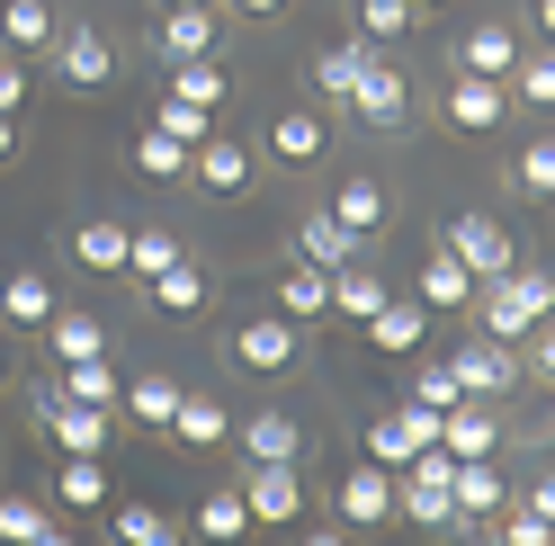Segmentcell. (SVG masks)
Returning <instances> with one entry per match:
<instances>
[{
	"instance_id": "30",
	"label": "cell",
	"mask_w": 555,
	"mask_h": 546,
	"mask_svg": "<svg viewBox=\"0 0 555 546\" xmlns=\"http://www.w3.org/2000/svg\"><path fill=\"white\" fill-rule=\"evenodd\" d=\"M46 386L73 394V403H108V413H117V359H108V350H99V359H63Z\"/></svg>"
},
{
	"instance_id": "29",
	"label": "cell",
	"mask_w": 555,
	"mask_h": 546,
	"mask_svg": "<svg viewBox=\"0 0 555 546\" xmlns=\"http://www.w3.org/2000/svg\"><path fill=\"white\" fill-rule=\"evenodd\" d=\"M170 99H189V108L216 117L224 99H233V73H224L216 54H189V63H170Z\"/></svg>"
},
{
	"instance_id": "40",
	"label": "cell",
	"mask_w": 555,
	"mask_h": 546,
	"mask_svg": "<svg viewBox=\"0 0 555 546\" xmlns=\"http://www.w3.org/2000/svg\"><path fill=\"white\" fill-rule=\"evenodd\" d=\"M0 537H27V546H54V510L46 502H27V493H0Z\"/></svg>"
},
{
	"instance_id": "27",
	"label": "cell",
	"mask_w": 555,
	"mask_h": 546,
	"mask_svg": "<svg viewBox=\"0 0 555 546\" xmlns=\"http://www.w3.org/2000/svg\"><path fill=\"white\" fill-rule=\"evenodd\" d=\"M144 296H153V314H206V269L180 251L170 269H153V278H144Z\"/></svg>"
},
{
	"instance_id": "14",
	"label": "cell",
	"mask_w": 555,
	"mask_h": 546,
	"mask_svg": "<svg viewBox=\"0 0 555 546\" xmlns=\"http://www.w3.org/2000/svg\"><path fill=\"white\" fill-rule=\"evenodd\" d=\"M233 448L251 457V466H296V457H305V421L278 413V403H260L251 421H233Z\"/></svg>"
},
{
	"instance_id": "36",
	"label": "cell",
	"mask_w": 555,
	"mask_h": 546,
	"mask_svg": "<svg viewBox=\"0 0 555 546\" xmlns=\"http://www.w3.org/2000/svg\"><path fill=\"white\" fill-rule=\"evenodd\" d=\"M367 54H376L367 37H340V46H323V54H314V90L332 99V108L350 99V81H359V63H367Z\"/></svg>"
},
{
	"instance_id": "1",
	"label": "cell",
	"mask_w": 555,
	"mask_h": 546,
	"mask_svg": "<svg viewBox=\"0 0 555 546\" xmlns=\"http://www.w3.org/2000/svg\"><path fill=\"white\" fill-rule=\"evenodd\" d=\"M466 314H475V332H493V340H529V332L555 314V278L511 260L502 278H475V304H466Z\"/></svg>"
},
{
	"instance_id": "18",
	"label": "cell",
	"mask_w": 555,
	"mask_h": 546,
	"mask_svg": "<svg viewBox=\"0 0 555 546\" xmlns=\"http://www.w3.org/2000/svg\"><path fill=\"white\" fill-rule=\"evenodd\" d=\"M296 251L314 260V269H350V260H367V243L350 224H340L332 207H314V216H296Z\"/></svg>"
},
{
	"instance_id": "49",
	"label": "cell",
	"mask_w": 555,
	"mask_h": 546,
	"mask_svg": "<svg viewBox=\"0 0 555 546\" xmlns=\"http://www.w3.org/2000/svg\"><path fill=\"white\" fill-rule=\"evenodd\" d=\"M502 537H511V546H546V537H555V529H546V520H538V510H511V520H502Z\"/></svg>"
},
{
	"instance_id": "57",
	"label": "cell",
	"mask_w": 555,
	"mask_h": 546,
	"mask_svg": "<svg viewBox=\"0 0 555 546\" xmlns=\"http://www.w3.org/2000/svg\"><path fill=\"white\" fill-rule=\"evenodd\" d=\"M0 278H10V260H0Z\"/></svg>"
},
{
	"instance_id": "46",
	"label": "cell",
	"mask_w": 555,
	"mask_h": 546,
	"mask_svg": "<svg viewBox=\"0 0 555 546\" xmlns=\"http://www.w3.org/2000/svg\"><path fill=\"white\" fill-rule=\"evenodd\" d=\"M412 403H430V413H448V403H457V377H448V359H422V367H412Z\"/></svg>"
},
{
	"instance_id": "19",
	"label": "cell",
	"mask_w": 555,
	"mask_h": 546,
	"mask_svg": "<svg viewBox=\"0 0 555 546\" xmlns=\"http://www.w3.org/2000/svg\"><path fill=\"white\" fill-rule=\"evenodd\" d=\"M278 314H287V323H323L332 314V269H314V260H287V269H278Z\"/></svg>"
},
{
	"instance_id": "53",
	"label": "cell",
	"mask_w": 555,
	"mask_h": 546,
	"mask_svg": "<svg viewBox=\"0 0 555 546\" xmlns=\"http://www.w3.org/2000/svg\"><path fill=\"white\" fill-rule=\"evenodd\" d=\"M538 37H546V46H555V0H538Z\"/></svg>"
},
{
	"instance_id": "41",
	"label": "cell",
	"mask_w": 555,
	"mask_h": 546,
	"mask_svg": "<svg viewBox=\"0 0 555 546\" xmlns=\"http://www.w3.org/2000/svg\"><path fill=\"white\" fill-rule=\"evenodd\" d=\"M108 529H117L126 546H170V537H180V529H170L153 502H108Z\"/></svg>"
},
{
	"instance_id": "25",
	"label": "cell",
	"mask_w": 555,
	"mask_h": 546,
	"mask_svg": "<svg viewBox=\"0 0 555 546\" xmlns=\"http://www.w3.org/2000/svg\"><path fill=\"white\" fill-rule=\"evenodd\" d=\"M153 54H162V63L216 54V10H162V18H153Z\"/></svg>"
},
{
	"instance_id": "55",
	"label": "cell",
	"mask_w": 555,
	"mask_h": 546,
	"mask_svg": "<svg viewBox=\"0 0 555 546\" xmlns=\"http://www.w3.org/2000/svg\"><path fill=\"white\" fill-rule=\"evenodd\" d=\"M0 377H10V340H0Z\"/></svg>"
},
{
	"instance_id": "54",
	"label": "cell",
	"mask_w": 555,
	"mask_h": 546,
	"mask_svg": "<svg viewBox=\"0 0 555 546\" xmlns=\"http://www.w3.org/2000/svg\"><path fill=\"white\" fill-rule=\"evenodd\" d=\"M162 10H216V0H162Z\"/></svg>"
},
{
	"instance_id": "4",
	"label": "cell",
	"mask_w": 555,
	"mask_h": 546,
	"mask_svg": "<svg viewBox=\"0 0 555 546\" xmlns=\"http://www.w3.org/2000/svg\"><path fill=\"white\" fill-rule=\"evenodd\" d=\"M224 359L242 367V377H287V367L305 359V323H287V314H251V323H233Z\"/></svg>"
},
{
	"instance_id": "9",
	"label": "cell",
	"mask_w": 555,
	"mask_h": 546,
	"mask_svg": "<svg viewBox=\"0 0 555 546\" xmlns=\"http://www.w3.org/2000/svg\"><path fill=\"white\" fill-rule=\"evenodd\" d=\"M439 243L457 251V260L475 269V278H502V269L519 260V243L502 233V216H475V207H466V216H448V233H439Z\"/></svg>"
},
{
	"instance_id": "34",
	"label": "cell",
	"mask_w": 555,
	"mask_h": 546,
	"mask_svg": "<svg viewBox=\"0 0 555 546\" xmlns=\"http://www.w3.org/2000/svg\"><path fill=\"white\" fill-rule=\"evenodd\" d=\"M99 350H108V323H99V314H63V304H54V323H46V359L63 367V359H99Z\"/></svg>"
},
{
	"instance_id": "10",
	"label": "cell",
	"mask_w": 555,
	"mask_h": 546,
	"mask_svg": "<svg viewBox=\"0 0 555 546\" xmlns=\"http://www.w3.org/2000/svg\"><path fill=\"white\" fill-rule=\"evenodd\" d=\"M439 439V413L430 403H403V413H367V457L376 466H412Z\"/></svg>"
},
{
	"instance_id": "8",
	"label": "cell",
	"mask_w": 555,
	"mask_h": 546,
	"mask_svg": "<svg viewBox=\"0 0 555 546\" xmlns=\"http://www.w3.org/2000/svg\"><path fill=\"white\" fill-rule=\"evenodd\" d=\"M448 502H457V529H493L502 510H511V474H493V457H457Z\"/></svg>"
},
{
	"instance_id": "7",
	"label": "cell",
	"mask_w": 555,
	"mask_h": 546,
	"mask_svg": "<svg viewBox=\"0 0 555 546\" xmlns=\"http://www.w3.org/2000/svg\"><path fill=\"white\" fill-rule=\"evenodd\" d=\"M251 170H260V153L251 144H233V134H206V144L189 153V188H206V197H251Z\"/></svg>"
},
{
	"instance_id": "2",
	"label": "cell",
	"mask_w": 555,
	"mask_h": 546,
	"mask_svg": "<svg viewBox=\"0 0 555 546\" xmlns=\"http://www.w3.org/2000/svg\"><path fill=\"white\" fill-rule=\"evenodd\" d=\"M448 377H457V394H475V403H511L529 367H519V340H493V332H475V340H457Z\"/></svg>"
},
{
	"instance_id": "52",
	"label": "cell",
	"mask_w": 555,
	"mask_h": 546,
	"mask_svg": "<svg viewBox=\"0 0 555 546\" xmlns=\"http://www.w3.org/2000/svg\"><path fill=\"white\" fill-rule=\"evenodd\" d=\"M18 153V117H0V161H10Z\"/></svg>"
},
{
	"instance_id": "39",
	"label": "cell",
	"mask_w": 555,
	"mask_h": 546,
	"mask_svg": "<svg viewBox=\"0 0 555 546\" xmlns=\"http://www.w3.org/2000/svg\"><path fill=\"white\" fill-rule=\"evenodd\" d=\"M134 170H144V180H189V144L162 134V126H144L134 134Z\"/></svg>"
},
{
	"instance_id": "47",
	"label": "cell",
	"mask_w": 555,
	"mask_h": 546,
	"mask_svg": "<svg viewBox=\"0 0 555 546\" xmlns=\"http://www.w3.org/2000/svg\"><path fill=\"white\" fill-rule=\"evenodd\" d=\"M519 350H529L519 367H529V377H546V386H555V314H546V323H538L529 340H519Z\"/></svg>"
},
{
	"instance_id": "22",
	"label": "cell",
	"mask_w": 555,
	"mask_h": 546,
	"mask_svg": "<svg viewBox=\"0 0 555 546\" xmlns=\"http://www.w3.org/2000/svg\"><path fill=\"white\" fill-rule=\"evenodd\" d=\"M54 287H46V269H10V278H0V323H18V332H46L54 323Z\"/></svg>"
},
{
	"instance_id": "50",
	"label": "cell",
	"mask_w": 555,
	"mask_h": 546,
	"mask_svg": "<svg viewBox=\"0 0 555 546\" xmlns=\"http://www.w3.org/2000/svg\"><path fill=\"white\" fill-rule=\"evenodd\" d=\"M519 510H538V520L555 529V474H538V484H529V502H519Z\"/></svg>"
},
{
	"instance_id": "38",
	"label": "cell",
	"mask_w": 555,
	"mask_h": 546,
	"mask_svg": "<svg viewBox=\"0 0 555 546\" xmlns=\"http://www.w3.org/2000/svg\"><path fill=\"white\" fill-rule=\"evenodd\" d=\"M502 90H511V99H529V108H546V117H555V46H538V54H519Z\"/></svg>"
},
{
	"instance_id": "43",
	"label": "cell",
	"mask_w": 555,
	"mask_h": 546,
	"mask_svg": "<svg viewBox=\"0 0 555 546\" xmlns=\"http://www.w3.org/2000/svg\"><path fill=\"white\" fill-rule=\"evenodd\" d=\"M412 18H422L412 0H359V37H367V46H403Z\"/></svg>"
},
{
	"instance_id": "51",
	"label": "cell",
	"mask_w": 555,
	"mask_h": 546,
	"mask_svg": "<svg viewBox=\"0 0 555 546\" xmlns=\"http://www.w3.org/2000/svg\"><path fill=\"white\" fill-rule=\"evenodd\" d=\"M233 10H242V18H278V10H287V0H233Z\"/></svg>"
},
{
	"instance_id": "42",
	"label": "cell",
	"mask_w": 555,
	"mask_h": 546,
	"mask_svg": "<svg viewBox=\"0 0 555 546\" xmlns=\"http://www.w3.org/2000/svg\"><path fill=\"white\" fill-rule=\"evenodd\" d=\"M180 260V233H162V224H134L126 233V278H153V269Z\"/></svg>"
},
{
	"instance_id": "17",
	"label": "cell",
	"mask_w": 555,
	"mask_h": 546,
	"mask_svg": "<svg viewBox=\"0 0 555 546\" xmlns=\"http://www.w3.org/2000/svg\"><path fill=\"white\" fill-rule=\"evenodd\" d=\"M412 296H422L430 314H466V304H475V269H466L457 251L439 243V251H430L422 269H412Z\"/></svg>"
},
{
	"instance_id": "32",
	"label": "cell",
	"mask_w": 555,
	"mask_h": 546,
	"mask_svg": "<svg viewBox=\"0 0 555 546\" xmlns=\"http://www.w3.org/2000/svg\"><path fill=\"white\" fill-rule=\"evenodd\" d=\"M332 216L359 233V243H376V233H386V180H340L332 188Z\"/></svg>"
},
{
	"instance_id": "48",
	"label": "cell",
	"mask_w": 555,
	"mask_h": 546,
	"mask_svg": "<svg viewBox=\"0 0 555 546\" xmlns=\"http://www.w3.org/2000/svg\"><path fill=\"white\" fill-rule=\"evenodd\" d=\"M18 99H27V54L0 46V117H18Z\"/></svg>"
},
{
	"instance_id": "20",
	"label": "cell",
	"mask_w": 555,
	"mask_h": 546,
	"mask_svg": "<svg viewBox=\"0 0 555 546\" xmlns=\"http://www.w3.org/2000/svg\"><path fill=\"white\" fill-rule=\"evenodd\" d=\"M439 448H448V457H493V448H502V421L483 413L475 394H457V403L439 413Z\"/></svg>"
},
{
	"instance_id": "3",
	"label": "cell",
	"mask_w": 555,
	"mask_h": 546,
	"mask_svg": "<svg viewBox=\"0 0 555 546\" xmlns=\"http://www.w3.org/2000/svg\"><path fill=\"white\" fill-rule=\"evenodd\" d=\"M340 108H350L367 134H403V117H412V73H403V63H386V54H367Z\"/></svg>"
},
{
	"instance_id": "56",
	"label": "cell",
	"mask_w": 555,
	"mask_h": 546,
	"mask_svg": "<svg viewBox=\"0 0 555 546\" xmlns=\"http://www.w3.org/2000/svg\"><path fill=\"white\" fill-rule=\"evenodd\" d=\"M412 10H439V0H412Z\"/></svg>"
},
{
	"instance_id": "5",
	"label": "cell",
	"mask_w": 555,
	"mask_h": 546,
	"mask_svg": "<svg viewBox=\"0 0 555 546\" xmlns=\"http://www.w3.org/2000/svg\"><path fill=\"white\" fill-rule=\"evenodd\" d=\"M37 430L54 439L63 457H99V448H108V430H117V413H108V403H73V394L37 386Z\"/></svg>"
},
{
	"instance_id": "11",
	"label": "cell",
	"mask_w": 555,
	"mask_h": 546,
	"mask_svg": "<svg viewBox=\"0 0 555 546\" xmlns=\"http://www.w3.org/2000/svg\"><path fill=\"white\" fill-rule=\"evenodd\" d=\"M340 529H386L395 520V466H376V457H359L350 474H340Z\"/></svg>"
},
{
	"instance_id": "28",
	"label": "cell",
	"mask_w": 555,
	"mask_h": 546,
	"mask_svg": "<svg viewBox=\"0 0 555 546\" xmlns=\"http://www.w3.org/2000/svg\"><path fill=\"white\" fill-rule=\"evenodd\" d=\"M73 260L90 269V278H117V269H126V224L117 216H81L73 224Z\"/></svg>"
},
{
	"instance_id": "31",
	"label": "cell",
	"mask_w": 555,
	"mask_h": 546,
	"mask_svg": "<svg viewBox=\"0 0 555 546\" xmlns=\"http://www.w3.org/2000/svg\"><path fill=\"white\" fill-rule=\"evenodd\" d=\"M54 10H46V0H0V46H10V54H46L54 46Z\"/></svg>"
},
{
	"instance_id": "33",
	"label": "cell",
	"mask_w": 555,
	"mask_h": 546,
	"mask_svg": "<svg viewBox=\"0 0 555 546\" xmlns=\"http://www.w3.org/2000/svg\"><path fill=\"white\" fill-rule=\"evenodd\" d=\"M386 296H395V287L376 278L367 260H350V269H332V314H340V323H367V314H376V304H386Z\"/></svg>"
},
{
	"instance_id": "37",
	"label": "cell",
	"mask_w": 555,
	"mask_h": 546,
	"mask_svg": "<svg viewBox=\"0 0 555 546\" xmlns=\"http://www.w3.org/2000/svg\"><path fill=\"white\" fill-rule=\"evenodd\" d=\"M511 188H519V197H538V207L555 197V134H538V144H519V153H511Z\"/></svg>"
},
{
	"instance_id": "26",
	"label": "cell",
	"mask_w": 555,
	"mask_h": 546,
	"mask_svg": "<svg viewBox=\"0 0 555 546\" xmlns=\"http://www.w3.org/2000/svg\"><path fill=\"white\" fill-rule=\"evenodd\" d=\"M519 54H529V46H519L511 27H466V37H457V73H483V81H511V63H519Z\"/></svg>"
},
{
	"instance_id": "45",
	"label": "cell",
	"mask_w": 555,
	"mask_h": 546,
	"mask_svg": "<svg viewBox=\"0 0 555 546\" xmlns=\"http://www.w3.org/2000/svg\"><path fill=\"white\" fill-rule=\"evenodd\" d=\"M153 126H162V134H180L189 153L206 144V134H216V117H206V108H189V99H162V108H153Z\"/></svg>"
},
{
	"instance_id": "23",
	"label": "cell",
	"mask_w": 555,
	"mask_h": 546,
	"mask_svg": "<svg viewBox=\"0 0 555 546\" xmlns=\"http://www.w3.org/2000/svg\"><path fill=\"white\" fill-rule=\"evenodd\" d=\"M170 448H224V439H233V413H224V403L216 394H180V413H170Z\"/></svg>"
},
{
	"instance_id": "24",
	"label": "cell",
	"mask_w": 555,
	"mask_h": 546,
	"mask_svg": "<svg viewBox=\"0 0 555 546\" xmlns=\"http://www.w3.org/2000/svg\"><path fill=\"white\" fill-rule=\"evenodd\" d=\"M117 413L134 430H170V413H180V377H162V367H144L134 386H117Z\"/></svg>"
},
{
	"instance_id": "16",
	"label": "cell",
	"mask_w": 555,
	"mask_h": 546,
	"mask_svg": "<svg viewBox=\"0 0 555 546\" xmlns=\"http://www.w3.org/2000/svg\"><path fill=\"white\" fill-rule=\"evenodd\" d=\"M448 126H457V134H493L502 117H511V90L502 81H483V73H457V81H448V108H439Z\"/></svg>"
},
{
	"instance_id": "44",
	"label": "cell",
	"mask_w": 555,
	"mask_h": 546,
	"mask_svg": "<svg viewBox=\"0 0 555 546\" xmlns=\"http://www.w3.org/2000/svg\"><path fill=\"white\" fill-rule=\"evenodd\" d=\"M197 529L206 537H242V529H251V502H242V493H206L197 502Z\"/></svg>"
},
{
	"instance_id": "35",
	"label": "cell",
	"mask_w": 555,
	"mask_h": 546,
	"mask_svg": "<svg viewBox=\"0 0 555 546\" xmlns=\"http://www.w3.org/2000/svg\"><path fill=\"white\" fill-rule=\"evenodd\" d=\"M54 502L63 510H108V466L99 457H63L54 466Z\"/></svg>"
},
{
	"instance_id": "6",
	"label": "cell",
	"mask_w": 555,
	"mask_h": 546,
	"mask_svg": "<svg viewBox=\"0 0 555 546\" xmlns=\"http://www.w3.org/2000/svg\"><path fill=\"white\" fill-rule=\"evenodd\" d=\"M54 81L63 90H108L117 81V46L108 37H99V27H54Z\"/></svg>"
},
{
	"instance_id": "21",
	"label": "cell",
	"mask_w": 555,
	"mask_h": 546,
	"mask_svg": "<svg viewBox=\"0 0 555 546\" xmlns=\"http://www.w3.org/2000/svg\"><path fill=\"white\" fill-rule=\"evenodd\" d=\"M395 520H412V529H457L448 474H395Z\"/></svg>"
},
{
	"instance_id": "12",
	"label": "cell",
	"mask_w": 555,
	"mask_h": 546,
	"mask_svg": "<svg viewBox=\"0 0 555 546\" xmlns=\"http://www.w3.org/2000/svg\"><path fill=\"white\" fill-rule=\"evenodd\" d=\"M242 502H251V529H296L305 520V474L296 466H251L242 474Z\"/></svg>"
},
{
	"instance_id": "13",
	"label": "cell",
	"mask_w": 555,
	"mask_h": 546,
	"mask_svg": "<svg viewBox=\"0 0 555 546\" xmlns=\"http://www.w3.org/2000/svg\"><path fill=\"white\" fill-rule=\"evenodd\" d=\"M323 144H332V117H323V108H287V117H269V134H260V153H269L278 170H314Z\"/></svg>"
},
{
	"instance_id": "15",
	"label": "cell",
	"mask_w": 555,
	"mask_h": 546,
	"mask_svg": "<svg viewBox=\"0 0 555 546\" xmlns=\"http://www.w3.org/2000/svg\"><path fill=\"white\" fill-rule=\"evenodd\" d=\"M359 332H367V350H376V359H412V350L430 340V304H422V296H386Z\"/></svg>"
}]
</instances>
